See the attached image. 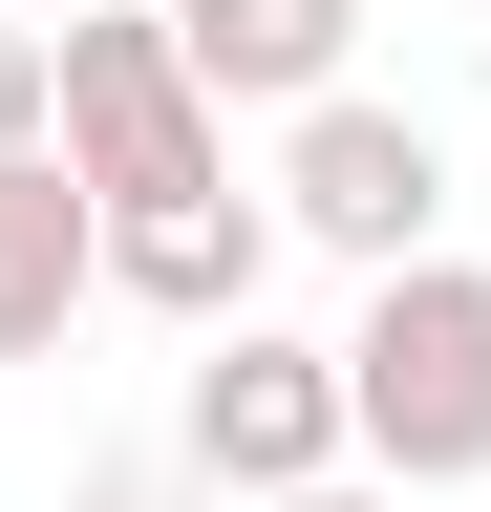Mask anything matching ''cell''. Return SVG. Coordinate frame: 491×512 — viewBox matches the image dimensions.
I'll list each match as a JSON object with an SVG mask.
<instances>
[{
    "mask_svg": "<svg viewBox=\"0 0 491 512\" xmlns=\"http://www.w3.org/2000/svg\"><path fill=\"white\" fill-rule=\"evenodd\" d=\"M342 427H363L385 491H470L491 470V256L363 278V320H342Z\"/></svg>",
    "mask_w": 491,
    "mask_h": 512,
    "instance_id": "cell-1",
    "label": "cell"
},
{
    "mask_svg": "<svg viewBox=\"0 0 491 512\" xmlns=\"http://www.w3.org/2000/svg\"><path fill=\"white\" fill-rule=\"evenodd\" d=\"M43 64H65V171H86L107 235H150V214H193V192H235V128L193 107V64H171V0H150V22H129V0H86Z\"/></svg>",
    "mask_w": 491,
    "mask_h": 512,
    "instance_id": "cell-2",
    "label": "cell"
},
{
    "mask_svg": "<svg viewBox=\"0 0 491 512\" xmlns=\"http://www.w3.org/2000/svg\"><path fill=\"white\" fill-rule=\"evenodd\" d=\"M257 192H278V235H299V256H342V278H406V256H449V214H470V171L427 150V107H385V86L299 107Z\"/></svg>",
    "mask_w": 491,
    "mask_h": 512,
    "instance_id": "cell-3",
    "label": "cell"
},
{
    "mask_svg": "<svg viewBox=\"0 0 491 512\" xmlns=\"http://www.w3.org/2000/svg\"><path fill=\"white\" fill-rule=\"evenodd\" d=\"M171 448H193V491H214V512H299V491H342V470H363V427H342V342H278V320L193 342Z\"/></svg>",
    "mask_w": 491,
    "mask_h": 512,
    "instance_id": "cell-4",
    "label": "cell"
},
{
    "mask_svg": "<svg viewBox=\"0 0 491 512\" xmlns=\"http://www.w3.org/2000/svg\"><path fill=\"white\" fill-rule=\"evenodd\" d=\"M171 64H193V107L235 128V107H342L363 86V0H171Z\"/></svg>",
    "mask_w": 491,
    "mask_h": 512,
    "instance_id": "cell-5",
    "label": "cell"
},
{
    "mask_svg": "<svg viewBox=\"0 0 491 512\" xmlns=\"http://www.w3.org/2000/svg\"><path fill=\"white\" fill-rule=\"evenodd\" d=\"M278 278V192H193V214H150V235H107V299H150V320H193V342H235Z\"/></svg>",
    "mask_w": 491,
    "mask_h": 512,
    "instance_id": "cell-6",
    "label": "cell"
},
{
    "mask_svg": "<svg viewBox=\"0 0 491 512\" xmlns=\"http://www.w3.org/2000/svg\"><path fill=\"white\" fill-rule=\"evenodd\" d=\"M86 299H107V214H86V171L43 150V171H0V363H65Z\"/></svg>",
    "mask_w": 491,
    "mask_h": 512,
    "instance_id": "cell-7",
    "label": "cell"
},
{
    "mask_svg": "<svg viewBox=\"0 0 491 512\" xmlns=\"http://www.w3.org/2000/svg\"><path fill=\"white\" fill-rule=\"evenodd\" d=\"M65 150V64H43V22H0V171Z\"/></svg>",
    "mask_w": 491,
    "mask_h": 512,
    "instance_id": "cell-8",
    "label": "cell"
},
{
    "mask_svg": "<svg viewBox=\"0 0 491 512\" xmlns=\"http://www.w3.org/2000/svg\"><path fill=\"white\" fill-rule=\"evenodd\" d=\"M65 512H214V491H193V448H86Z\"/></svg>",
    "mask_w": 491,
    "mask_h": 512,
    "instance_id": "cell-9",
    "label": "cell"
},
{
    "mask_svg": "<svg viewBox=\"0 0 491 512\" xmlns=\"http://www.w3.org/2000/svg\"><path fill=\"white\" fill-rule=\"evenodd\" d=\"M0 22H43V43H65V22H86V0H0Z\"/></svg>",
    "mask_w": 491,
    "mask_h": 512,
    "instance_id": "cell-10",
    "label": "cell"
},
{
    "mask_svg": "<svg viewBox=\"0 0 491 512\" xmlns=\"http://www.w3.org/2000/svg\"><path fill=\"white\" fill-rule=\"evenodd\" d=\"M299 512H406V491H299Z\"/></svg>",
    "mask_w": 491,
    "mask_h": 512,
    "instance_id": "cell-11",
    "label": "cell"
},
{
    "mask_svg": "<svg viewBox=\"0 0 491 512\" xmlns=\"http://www.w3.org/2000/svg\"><path fill=\"white\" fill-rule=\"evenodd\" d=\"M470 214H491V150H470Z\"/></svg>",
    "mask_w": 491,
    "mask_h": 512,
    "instance_id": "cell-12",
    "label": "cell"
}]
</instances>
